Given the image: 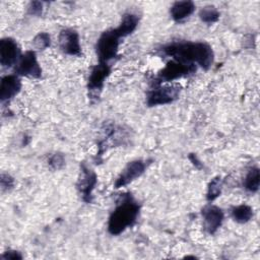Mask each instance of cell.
<instances>
[{
    "instance_id": "ba28073f",
    "label": "cell",
    "mask_w": 260,
    "mask_h": 260,
    "mask_svg": "<svg viewBox=\"0 0 260 260\" xmlns=\"http://www.w3.org/2000/svg\"><path fill=\"white\" fill-rule=\"evenodd\" d=\"M96 184V175L85 164L80 166V175L77 180V190L80 193L82 200L86 203H90L92 199V190Z\"/></svg>"
},
{
    "instance_id": "6da1fadb",
    "label": "cell",
    "mask_w": 260,
    "mask_h": 260,
    "mask_svg": "<svg viewBox=\"0 0 260 260\" xmlns=\"http://www.w3.org/2000/svg\"><path fill=\"white\" fill-rule=\"evenodd\" d=\"M161 53L173 60L198 65L208 70L214 59L212 48L203 42H174L164 46Z\"/></svg>"
},
{
    "instance_id": "5bb4252c",
    "label": "cell",
    "mask_w": 260,
    "mask_h": 260,
    "mask_svg": "<svg viewBox=\"0 0 260 260\" xmlns=\"http://www.w3.org/2000/svg\"><path fill=\"white\" fill-rule=\"evenodd\" d=\"M194 10L195 4L192 1H177L172 5L170 13L175 21H182L189 17Z\"/></svg>"
},
{
    "instance_id": "9a60e30c",
    "label": "cell",
    "mask_w": 260,
    "mask_h": 260,
    "mask_svg": "<svg viewBox=\"0 0 260 260\" xmlns=\"http://www.w3.org/2000/svg\"><path fill=\"white\" fill-rule=\"evenodd\" d=\"M139 22V17L134 13H126L123 15L120 24L115 28L121 38L132 34Z\"/></svg>"
},
{
    "instance_id": "5b68a950",
    "label": "cell",
    "mask_w": 260,
    "mask_h": 260,
    "mask_svg": "<svg viewBox=\"0 0 260 260\" xmlns=\"http://www.w3.org/2000/svg\"><path fill=\"white\" fill-rule=\"evenodd\" d=\"M196 71V65L187 64L179 62L176 60H171L167 63L165 68H162L156 77L154 78L152 84H161L162 82H170L176 79L185 77Z\"/></svg>"
},
{
    "instance_id": "277c9868",
    "label": "cell",
    "mask_w": 260,
    "mask_h": 260,
    "mask_svg": "<svg viewBox=\"0 0 260 260\" xmlns=\"http://www.w3.org/2000/svg\"><path fill=\"white\" fill-rule=\"evenodd\" d=\"M181 88V85L177 83L168 85L152 84L146 94V104L148 107L171 104L179 98Z\"/></svg>"
},
{
    "instance_id": "ac0fdd59",
    "label": "cell",
    "mask_w": 260,
    "mask_h": 260,
    "mask_svg": "<svg viewBox=\"0 0 260 260\" xmlns=\"http://www.w3.org/2000/svg\"><path fill=\"white\" fill-rule=\"evenodd\" d=\"M222 190V180L220 177H214L211 179L207 186V192H206V199L207 201L211 202L215 200L221 193Z\"/></svg>"
},
{
    "instance_id": "9c48e42d",
    "label": "cell",
    "mask_w": 260,
    "mask_h": 260,
    "mask_svg": "<svg viewBox=\"0 0 260 260\" xmlns=\"http://www.w3.org/2000/svg\"><path fill=\"white\" fill-rule=\"evenodd\" d=\"M59 47L62 52L70 56H81V46L79 42V35L75 29L65 28L59 34Z\"/></svg>"
},
{
    "instance_id": "cb8c5ba5",
    "label": "cell",
    "mask_w": 260,
    "mask_h": 260,
    "mask_svg": "<svg viewBox=\"0 0 260 260\" xmlns=\"http://www.w3.org/2000/svg\"><path fill=\"white\" fill-rule=\"evenodd\" d=\"M2 259H11V260H14V259H21L22 256L20 255L19 252L17 251H12V250H9V251H6L3 253V255L1 256Z\"/></svg>"
},
{
    "instance_id": "ffe728a7",
    "label": "cell",
    "mask_w": 260,
    "mask_h": 260,
    "mask_svg": "<svg viewBox=\"0 0 260 260\" xmlns=\"http://www.w3.org/2000/svg\"><path fill=\"white\" fill-rule=\"evenodd\" d=\"M50 45H51V37L48 32H45V31L39 32L32 40V46L35 47V49L40 51L47 49L48 47H50Z\"/></svg>"
},
{
    "instance_id": "52a82bcc",
    "label": "cell",
    "mask_w": 260,
    "mask_h": 260,
    "mask_svg": "<svg viewBox=\"0 0 260 260\" xmlns=\"http://www.w3.org/2000/svg\"><path fill=\"white\" fill-rule=\"evenodd\" d=\"M21 57L18 44L12 38L6 37L0 41V64L3 67H12L17 64Z\"/></svg>"
},
{
    "instance_id": "7a4b0ae2",
    "label": "cell",
    "mask_w": 260,
    "mask_h": 260,
    "mask_svg": "<svg viewBox=\"0 0 260 260\" xmlns=\"http://www.w3.org/2000/svg\"><path fill=\"white\" fill-rule=\"evenodd\" d=\"M140 211V205L130 193L119 196L114 210L108 220V231L113 236H118L127 228L133 225Z\"/></svg>"
},
{
    "instance_id": "8fae6325",
    "label": "cell",
    "mask_w": 260,
    "mask_h": 260,
    "mask_svg": "<svg viewBox=\"0 0 260 260\" xmlns=\"http://www.w3.org/2000/svg\"><path fill=\"white\" fill-rule=\"evenodd\" d=\"M146 169V164L145 161L141 159H135L130 162L123 169V171L120 173L118 178L116 179L115 182V188H121L129 183L133 182L134 180L138 179Z\"/></svg>"
},
{
    "instance_id": "2e32d148",
    "label": "cell",
    "mask_w": 260,
    "mask_h": 260,
    "mask_svg": "<svg viewBox=\"0 0 260 260\" xmlns=\"http://www.w3.org/2000/svg\"><path fill=\"white\" fill-rule=\"evenodd\" d=\"M259 183H260V172H259V169L257 167H253L246 174V177H245L244 182H243L244 188L248 192L255 193L259 189Z\"/></svg>"
},
{
    "instance_id": "7c38bea8",
    "label": "cell",
    "mask_w": 260,
    "mask_h": 260,
    "mask_svg": "<svg viewBox=\"0 0 260 260\" xmlns=\"http://www.w3.org/2000/svg\"><path fill=\"white\" fill-rule=\"evenodd\" d=\"M201 213L203 217V225L205 231L209 235L215 234L222 224L224 218L223 211L215 205L208 204L203 207Z\"/></svg>"
},
{
    "instance_id": "3957f363",
    "label": "cell",
    "mask_w": 260,
    "mask_h": 260,
    "mask_svg": "<svg viewBox=\"0 0 260 260\" xmlns=\"http://www.w3.org/2000/svg\"><path fill=\"white\" fill-rule=\"evenodd\" d=\"M121 37L115 28L104 31L96 41L95 52L101 63H108L117 57Z\"/></svg>"
},
{
    "instance_id": "d6986e66",
    "label": "cell",
    "mask_w": 260,
    "mask_h": 260,
    "mask_svg": "<svg viewBox=\"0 0 260 260\" xmlns=\"http://www.w3.org/2000/svg\"><path fill=\"white\" fill-rule=\"evenodd\" d=\"M199 17L205 23H213L219 19V12L214 6L207 5L201 8L199 11Z\"/></svg>"
},
{
    "instance_id": "7402d4cb",
    "label": "cell",
    "mask_w": 260,
    "mask_h": 260,
    "mask_svg": "<svg viewBox=\"0 0 260 260\" xmlns=\"http://www.w3.org/2000/svg\"><path fill=\"white\" fill-rule=\"evenodd\" d=\"M0 184H1L2 191L10 190L14 185V179L10 175L2 173L1 174V179H0Z\"/></svg>"
},
{
    "instance_id": "4fadbf2b",
    "label": "cell",
    "mask_w": 260,
    "mask_h": 260,
    "mask_svg": "<svg viewBox=\"0 0 260 260\" xmlns=\"http://www.w3.org/2000/svg\"><path fill=\"white\" fill-rule=\"evenodd\" d=\"M21 89V81L18 75L10 74L1 78L0 84V100L6 102L14 98Z\"/></svg>"
},
{
    "instance_id": "e0dca14e",
    "label": "cell",
    "mask_w": 260,
    "mask_h": 260,
    "mask_svg": "<svg viewBox=\"0 0 260 260\" xmlns=\"http://www.w3.org/2000/svg\"><path fill=\"white\" fill-rule=\"evenodd\" d=\"M232 217L239 223H246L253 217V208L247 204H241L233 207Z\"/></svg>"
},
{
    "instance_id": "30bf717a",
    "label": "cell",
    "mask_w": 260,
    "mask_h": 260,
    "mask_svg": "<svg viewBox=\"0 0 260 260\" xmlns=\"http://www.w3.org/2000/svg\"><path fill=\"white\" fill-rule=\"evenodd\" d=\"M111 73V67L108 63H101L96 64L90 71L88 80H87V88L88 91L95 95L102 91L105 81Z\"/></svg>"
},
{
    "instance_id": "8992f818",
    "label": "cell",
    "mask_w": 260,
    "mask_h": 260,
    "mask_svg": "<svg viewBox=\"0 0 260 260\" xmlns=\"http://www.w3.org/2000/svg\"><path fill=\"white\" fill-rule=\"evenodd\" d=\"M14 72L16 75L20 76L40 78L42 76V69L38 62L36 52L26 51L21 55L19 61L15 65Z\"/></svg>"
},
{
    "instance_id": "44dd1931",
    "label": "cell",
    "mask_w": 260,
    "mask_h": 260,
    "mask_svg": "<svg viewBox=\"0 0 260 260\" xmlns=\"http://www.w3.org/2000/svg\"><path fill=\"white\" fill-rule=\"evenodd\" d=\"M48 164L53 170H61L65 165L64 155L59 152L51 154L48 158Z\"/></svg>"
},
{
    "instance_id": "603a6c76",
    "label": "cell",
    "mask_w": 260,
    "mask_h": 260,
    "mask_svg": "<svg viewBox=\"0 0 260 260\" xmlns=\"http://www.w3.org/2000/svg\"><path fill=\"white\" fill-rule=\"evenodd\" d=\"M43 11V3L40 1H32L27 6V12L34 16H40Z\"/></svg>"
}]
</instances>
